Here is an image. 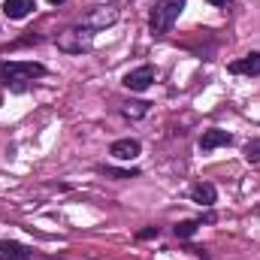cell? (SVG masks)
<instances>
[{
  "mask_svg": "<svg viewBox=\"0 0 260 260\" xmlns=\"http://www.w3.org/2000/svg\"><path fill=\"white\" fill-rule=\"evenodd\" d=\"M49 70L40 61H0V85L12 94H24L34 79H43Z\"/></svg>",
  "mask_w": 260,
  "mask_h": 260,
  "instance_id": "obj_1",
  "label": "cell"
},
{
  "mask_svg": "<svg viewBox=\"0 0 260 260\" xmlns=\"http://www.w3.org/2000/svg\"><path fill=\"white\" fill-rule=\"evenodd\" d=\"M182 12H185V0H157L148 15V30L154 37H167Z\"/></svg>",
  "mask_w": 260,
  "mask_h": 260,
  "instance_id": "obj_2",
  "label": "cell"
},
{
  "mask_svg": "<svg viewBox=\"0 0 260 260\" xmlns=\"http://www.w3.org/2000/svg\"><path fill=\"white\" fill-rule=\"evenodd\" d=\"M91 43H94V30L85 27V24L70 27V30H64V34L58 37V46H61L64 52H70V55H82V52H88Z\"/></svg>",
  "mask_w": 260,
  "mask_h": 260,
  "instance_id": "obj_3",
  "label": "cell"
},
{
  "mask_svg": "<svg viewBox=\"0 0 260 260\" xmlns=\"http://www.w3.org/2000/svg\"><path fill=\"white\" fill-rule=\"evenodd\" d=\"M124 88L127 91H136V94H142V91H148L151 88V82H154V67L151 64H142L136 67V70H130V73H124Z\"/></svg>",
  "mask_w": 260,
  "mask_h": 260,
  "instance_id": "obj_4",
  "label": "cell"
},
{
  "mask_svg": "<svg viewBox=\"0 0 260 260\" xmlns=\"http://www.w3.org/2000/svg\"><path fill=\"white\" fill-rule=\"evenodd\" d=\"M115 21H118V9H115V6H97V9H91V12L85 15V21H82V24H85V27H91V30L97 34V30L112 27Z\"/></svg>",
  "mask_w": 260,
  "mask_h": 260,
  "instance_id": "obj_5",
  "label": "cell"
},
{
  "mask_svg": "<svg viewBox=\"0 0 260 260\" xmlns=\"http://www.w3.org/2000/svg\"><path fill=\"white\" fill-rule=\"evenodd\" d=\"M139 151H142V145H139V139H133V136L115 139V142L109 145V154H112L115 160H136Z\"/></svg>",
  "mask_w": 260,
  "mask_h": 260,
  "instance_id": "obj_6",
  "label": "cell"
},
{
  "mask_svg": "<svg viewBox=\"0 0 260 260\" xmlns=\"http://www.w3.org/2000/svg\"><path fill=\"white\" fill-rule=\"evenodd\" d=\"M230 142H233V136H230L227 130H221V127L203 130V136H200V151H215V148L230 145Z\"/></svg>",
  "mask_w": 260,
  "mask_h": 260,
  "instance_id": "obj_7",
  "label": "cell"
},
{
  "mask_svg": "<svg viewBox=\"0 0 260 260\" xmlns=\"http://www.w3.org/2000/svg\"><path fill=\"white\" fill-rule=\"evenodd\" d=\"M227 70H230L233 76H260V52H251V55H245V58H236Z\"/></svg>",
  "mask_w": 260,
  "mask_h": 260,
  "instance_id": "obj_8",
  "label": "cell"
},
{
  "mask_svg": "<svg viewBox=\"0 0 260 260\" xmlns=\"http://www.w3.org/2000/svg\"><path fill=\"white\" fill-rule=\"evenodd\" d=\"M188 197L194 200V203H200V206H215V200H218V191H215V185L212 182H197V185H191V191H188Z\"/></svg>",
  "mask_w": 260,
  "mask_h": 260,
  "instance_id": "obj_9",
  "label": "cell"
},
{
  "mask_svg": "<svg viewBox=\"0 0 260 260\" xmlns=\"http://www.w3.org/2000/svg\"><path fill=\"white\" fill-rule=\"evenodd\" d=\"M34 9H37V3H34V0H6V3H3V15H6V18H12V21L27 18Z\"/></svg>",
  "mask_w": 260,
  "mask_h": 260,
  "instance_id": "obj_10",
  "label": "cell"
},
{
  "mask_svg": "<svg viewBox=\"0 0 260 260\" xmlns=\"http://www.w3.org/2000/svg\"><path fill=\"white\" fill-rule=\"evenodd\" d=\"M30 248L12 239H0V260H30Z\"/></svg>",
  "mask_w": 260,
  "mask_h": 260,
  "instance_id": "obj_11",
  "label": "cell"
},
{
  "mask_svg": "<svg viewBox=\"0 0 260 260\" xmlns=\"http://www.w3.org/2000/svg\"><path fill=\"white\" fill-rule=\"evenodd\" d=\"M200 227H203V224H200L197 218H194V221H179V224L173 227V233H176V239H191Z\"/></svg>",
  "mask_w": 260,
  "mask_h": 260,
  "instance_id": "obj_12",
  "label": "cell"
},
{
  "mask_svg": "<svg viewBox=\"0 0 260 260\" xmlns=\"http://www.w3.org/2000/svg\"><path fill=\"white\" fill-rule=\"evenodd\" d=\"M148 106H151V103H145V100H133V103H124L121 112H124L127 118H142V115H148Z\"/></svg>",
  "mask_w": 260,
  "mask_h": 260,
  "instance_id": "obj_13",
  "label": "cell"
},
{
  "mask_svg": "<svg viewBox=\"0 0 260 260\" xmlns=\"http://www.w3.org/2000/svg\"><path fill=\"white\" fill-rule=\"evenodd\" d=\"M100 176H109V179H133L139 176V170H118V167H97Z\"/></svg>",
  "mask_w": 260,
  "mask_h": 260,
  "instance_id": "obj_14",
  "label": "cell"
},
{
  "mask_svg": "<svg viewBox=\"0 0 260 260\" xmlns=\"http://www.w3.org/2000/svg\"><path fill=\"white\" fill-rule=\"evenodd\" d=\"M242 154H245V160H248V164H260V136H257V139H251V142L245 145V151H242Z\"/></svg>",
  "mask_w": 260,
  "mask_h": 260,
  "instance_id": "obj_15",
  "label": "cell"
},
{
  "mask_svg": "<svg viewBox=\"0 0 260 260\" xmlns=\"http://www.w3.org/2000/svg\"><path fill=\"white\" fill-rule=\"evenodd\" d=\"M157 236H160V227H157V224H148V227H142V230L136 233L139 242H145V239H157Z\"/></svg>",
  "mask_w": 260,
  "mask_h": 260,
  "instance_id": "obj_16",
  "label": "cell"
},
{
  "mask_svg": "<svg viewBox=\"0 0 260 260\" xmlns=\"http://www.w3.org/2000/svg\"><path fill=\"white\" fill-rule=\"evenodd\" d=\"M197 221H200V224H215V212H206V215H200Z\"/></svg>",
  "mask_w": 260,
  "mask_h": 260,
  "instance_id": "obj_17",
  "label": "cell"
},
{
  "mask_svg": "<svg viewBox=\"0 0 260 260\" xmlns=\"http://www.w3.org/2000/svg\"><path fill=\"white\" fill-rule=\"evenodd\" d=\"M206 3H212V6H227V0H206Z\"/></svg>",
  "mask_w": 260,
  "mask_h": 260,
  "instance_id": "obj_18",
  "label": "cell"
},
{
  "mask_svg": "<svg viewBox=\"0 0 260 260\" xmlns=\"http://www.w3.org/2000/svg\"><path fill=\"white\" fill-rule=\"evenodd\" d=\"M49 3H52V6H61V3H67V0H49Z\"/></svg>",
  "mask_w": 260,
  "mask_h": 260,
  "instance_id": "obj_19",
  "label": "cell"
},
{
  "mask_svg": "<svg viewBox=\"0 0 260 260\" xmlns=\"http://www.w3.org/2000/svg\"><path fill=\"white\" fill-rule=\"evenodd\" d=\"M0 103H3V97H0Z\"/></svg>",
  "mask_w": 260,
  "mask_h": 260,
  "instance_id": "obj_20",
  "label": "cell"
}]
</instances>
